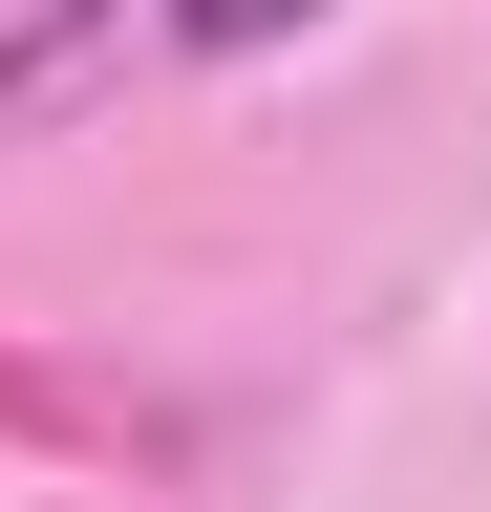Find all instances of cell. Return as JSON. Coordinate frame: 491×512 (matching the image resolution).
I'll return each mask as SVG.
<instances>
[{
  "mask_svg": "<svg viewBox=\"0 0 491 512\" xmlns=\"http://www.w3.org/2000/svg\"><path fill=\"white\" fill-rule=\"evenodd\" d=\"M129 0H0V86H43V64H86Z\"/></svg>",
  "mask_w": 491,
  "mask_h": 512,
  "instance_id": "6da1fadb",
  "label": "cell"
},
{
  "mask_svg": "<svg viewBox=\"0 0 491 512\" xmlns=\"http://www.w3.org/2000/svg\"><path fill=\"white\" fill-rule=\"evenodd\" d=\"M321 0H171V43H214V64H257V43H299Z\"/></svg>",
  "mask_w": 491,
  "mask_h": 512,
  "instance_id": "7a4b0ae2",
  "label": "cell"
}]
</instances>
